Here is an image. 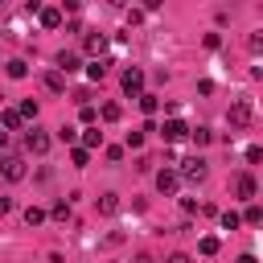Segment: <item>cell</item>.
<instances>
[{
	"mask_svg": "<svg viewBox=\"0 0 263 263\" xmlns=\"http://www.w3.org/2000/svg\"><path fill=\"white\" fill-rule=\"evenodd\" d=\"M177 173H181V181H197V185H201V181L210 177V164H205L201 156H189V160H181Z\"/></svg>",
	"mask_w": 263,
	"mask_h": 263,
	"instance_id": "1",
	"label": "cell"
},
{
	"mask_svg": "<svg viewBox=\"0 0 263 263\" xmlns=\"http://www.w3.org/2000/svg\"><path fill=\"white\" fill-rule=\"evenodd\" d=\"M119 86H123V95L140 99V95H144V70H140V66H127L123 78H119Z\"/></svg>",
	"mask_w": 263,
	"mask_h": 263,
	"instance_id": "2",
	"label": "cell"
},
{
	"mask_svg": "<svg viewBox=\"0 0 263 263\" xmlns=\"http://www.w3.org/2000/svg\"><path fill=\"white\" fill-rule=\"evenodd\" d=\"M226 119H230V127H247V123L255 119V107H251L247 99H234L230 111H226Z\"/></svg>",
	"mask_w": 263,
	"mask_h": 263,
	"instance_id": "3",
	"label": "cell"
},
{
	"mask_svg": "<svg viewBox=\"0 0 263 263\" xmlns=\"http://www.w3.org/2000/svg\"><path fill=\"white\" fill-rule=\"evenodd\" d=\"M177 189H181V173H177V168H160V173H156V193H160V197H173Z\"/></svg>",
	"mask_w": 263,
	"mask_h": 263,
	"instance_id": "4",
	"label": "cell"
},
{
	"mask_svg": "<svg viewBox=\"0 0 263 263\" xmlns=\"http://www.w3.org/2000/svg\"><path fill=\"white\" fill-rule=\"evenodd\" d=\"M160 136H164V144H177V140H185V136H189V123L173 115V119H164V127H160Z\"/></svg>",
	"mask_w": 263,
	"mask_h": 263,
	"instance_id": "5",
	"label": "cell"
},
{
	"mask_svg": "<svg viewBox=\"0 0 263 263\" xmlns=\"http://www.w3.org/2000/svg\"><path fill=\"white\" fill-rule=\"evenodd\" d=\"M49 144H53V136H49V132H41V127L25 132V148H29V152H37V156H41V152H49Z\"/></svg>",
	"mask_w": 263,
	"mask_h": 263,
	"instance_id": "6",
	"label": "cell"
},
{
	"mask_svg": "<svg viewBox=\"0 0 263 263\" xmlns=\"http://www.w3.org/2000/svg\"><path fill=\"white\" fill-rule=\"evenodd\" d=\"M0 173H4V181H25V160L21 156H0Z\"/></svg>",
	"mask_w": 263,
	"mask_h": 263,
	"instance_id": "7",
	"label": "cell"
},
{
	"mask_svg": "<svg viewBox=\"0 0 263 263\" xmlns=\"http://www.w3.org/2000/svg\"><path fill=\"white\" fill-rule=\"evenodd\" d=\"M82 49H86L90 58H103V53H107V37H103V33H86V37H82Z\"/></svg>",
	"mask_w": 263,
	"mask_h": 263,
	"instance_id": "8",
	"label": "cell"
},
{
	"mask_svg": "<svg viewBox=\"0 0 263 263\" xmlns=\"http://www.w3.org/2000/svg\"><path fill=\"white\" fill-rule=\"evenodd\" d=\"M111 74V58H95L90 66H86V78H95V82H103Z\"/></svg>",
	"mask_w": 263,
	"mask_h": 263,
	"instance_id": "9",
	"label": "cell"
},
{
	"mask_svg": "<svg viewBox=\"0 0 263 263\" xmlns=\"http://www.w3.org/2000/svg\"><path fill=\"white\" fill-rule=\"evenodd\" d=\"M4 74H8V78H16V82H21V78H29V62L12 58V62H4Z\"/></svg>",
	"mask_w": 263,
	"mask_h": 263,
	"instance_id": "10",
	"label": "cell"
},
{
	"mask_svg": "<svg viewBox=\"0 0 263 263\" xmlns=\"http://www.w3.org/2000/svg\"><path fill=\"white\" fill-rule=\"evenodd\" d=\"M21 123H25V119H21V111H16V107H8V111H0V127H4V132H16Z\"/></svg>",
	"mask_w": 263,
	"mask_h": 263,
	"instance_id": "11",
	"label": "cell"
},
{
	"mask_svg": "<svg viewBox=\"0 0 263 263\" xmlns=\"http://www.w3.org/2000/svg\"><path fill=\"white\" fill-rule=\"evenodd\" d=\"M58 70L74 74V70H78V53H74V49H62V53H58Z\"/></svg>",
	"mask_w": 263,
	"mask_h": 263,
	"instance_id": "12",
	"label": "cell"
},
{
	"mask_svg": "<svg viewBox=\"0 0 263 263\" xmlns=\"http://www.w3.org/2000/svg\"><path fill=\"white\" fill-rule=\"evenodd\" d=\"M119 115H123L119 103H103V107H99V119H103V123H119Z\"/></svg>",
	"mask_w": 263,
	"mask_h": 263,
	"instance_id": "13",
	"label": "cell"
},
{
	"mask_svg": "<svg viewBox=\"0 0 263 263\" xmlns=\"http://www.w3.org/2000/svg\"><path fill=\"white\" fill-rule=\"evenodd\" d=\"M82 148H90V152H95V148H103V132H99L95 123H90V127L82 132Z\"/></svg>",
	"mask_w": 263,
	"mask_h": 263,
	"instance_id": "14",
	"label": "cell"
},
{
	"mask_svg": "<svg viewBox=\"0 0 263 263\" xmlns=\"http://www.w3.org/2000/svg\"><path fill=\"white\" fill-rule=\"evenodd\" d=\"M234 193H238V197H255V193H259V189H255V177H247V173H242V177L234 181Z\"/></svg>",
	"mask_w": 263,
	"mask_h": 263,
	"instance_id": "15",
	"label": "cell"
},
{
	"mask_svg": "<svg viewBox=\"0 0 263 263\" xmlns=\"http://www.w3.org/2000/svg\"><path fill=\"white\" fill-rule=\"evenodd\" d=\"M37 16H41V25H45V29H58V25H62V8H41Z\"/></svg>",
	"mask_w": 263,
	"mask_h": 263,
	"instance_id": "16",
	"label": "cell"
},
{
	"mask_svg": "<svg viewBox=\"0 0 263 263\" xmlns=\"http://www.w3.org/2000/svg\"><path fill=\"white\" fill-rule=\"evenodd\" d=\"M45 90H53V95H62V90H66V78H62V70H49V74H45Z\"/></svg>",
	"mask_w": 263,
	"mask_h": 263,
	"instance_id": "17",
	"label": "cell"
},
{
	"mask_svg": "<svg viewBox=\"0 0 263 263\" xmlns=\"http://www.w3.org/2000/svg\"><path fill=\"white\" fill-rule=\"evenodd\" d=\"M99 214H119V193H103L99 197Z\"/></svg>",
	"mask_w": 263,
	"mask_h": 263,
	"instance_id": "18",
	"label": "cell"
},
{
	"mask_svg": "<svg viewBox=\"0 0 263 263\" xmlns=\"http://www.w3.org/2000/svg\"><path fill=\"white\" fill-rule=\"evenodd\" d=\"M70 214H74L70 201H53V205H49V218H53V222H70Z\"/></svg>",
	"mask_w": 263,
	"mask_h": 263,
	"instance_id": "19",
	"label": "cell"
},
{
	"mask_svg": "<svg viewBox=\"0 0 263 263\" xmlns=\"http://www.w3.org/2000/svg\"><path fill=\"white\" fill-rule=\"evenodd\" d=\"M140 111H144V115H156V111H160V99L144 90V95H140Z\"/></svg>",
	"mask_w": 263,
	"mask_h": 263,
	"instance_id": "20",
	"label": "cell"
},
{
	"mask_svg": "<svg viewBox=\"0 0 263 263\" xmlns=\"http://www.w3.org/2000/svg\"><path fill=\"white\" fill-rule=\"evenodd\" d=\"M189 140H193L197 148H205V144L214 140V132H210V127H189Z\"/></svg>",
	"mask_w": 263,
	"mask_h": 263,
	"instance_id": "21",
	"label": "cell"
},
{
	"mask_svg": "<svg viewBox=\"0 0 263 263\" xmlns=\"http://www.w3.org/2000/svg\"><path fill=\"white\" fill-rule=\"evenodd\" d=\"M197 251H201V255H218V251H222V242H218L214 234H205V238L197 242Z\"/></svg>",
	"mask_w": 263,
	"mask_h": 263,
	"instance_id": "22",
	"label": "cell"
},
{
	"mask_svg": "<svg viewBox=\"0 0 263 263\" xmlns=\"http://www.w3.org/2000/svg\"><path fill=\"white\" fill-rule=\"evenodd\" d=\"M70 160H74L78 168H86V164H90V148H82V144H78V148L70 152Z\"/></svg>",
	"mask_w": 263,
	"mask_h": 263,
	"instance_id": "23",
	"label": "cell"
},
{
	"mask_svg": "<svg viewBox=\"0 0 263 263\" xmlns=\"http://www.w3.org/2000/svg\"><path fill=\"white\" fill-rule=\"evenodd\" d=\"M45 218H49V214H45V210H37V205H29V210H25V222H29V226H41Z\"/></svg>",
	"mask_w": 263,
	"mask_h": 263,
	"instance_id": "24",
	"label": "cell"
},
{
	"mask_svg": "<svg viewBox=\"0 0 263 263\" xmlns=\"http://www.w3.org/2000/svg\"><path fill=\"white\" fill-rule=\"evenodd\" d=\"M242 222H251V226H259V222H263V205H247V214H242Z\"/></svg>",
	"mask_w": 263,
	"mask_h": 263,
	"instance_id": "25",
	"label": "cell"
},
{
	"mask_svg": "<svg viewBox=\"0 0 263 263\" xmlns=\"http://www.w3.org/2000/svg\"><path fill=\"white\" fill-rule=\"evenodd\" d=\"M16 111H21V119H37V103H33V99H25Z\"/></svg>",
	"mask_w": 263,
	"mask_h": 263,
	"instance_id": "26",
	"label": "cell"
},
{
	"mask_svg": "<svg viewBox=\"0 0 263 263\" xmlns=\"http://www.w3.org/2000/svg\"><path fill=\"white\" fill-rule=\"evenodd\" d=\"M238 222H242V214H234V210H226V214H222V230H234Z\"/></svg>",
	"mask_w": 263,
	"mask_h": 263,
	"instance_id": "27",
	"label": "cell"
},
{
	"mask_svg": "<svg viewBox=\"0 0 263 263\" xmlns=\"http://www.w3.org/2000/svg\"><path fill=\"white\" fill-rule=\"evenodd\" d=\"M127 148L140 152V148H144V132H127Z\"/></svg>",
	"mask_w": 263,
	"mask_h": 263,
	"instance_id": "28",
	"label": "cell"
},
{
	"mask_svg": "<svg viewBox=\"0 0 263 263\" xmlns=\"http://www.w3.org/2000/svg\"><path fill=\"white\" fill-rule=\"evenodd\" d=\"M247 49H251V53H263V33H251V37H247Z\"/></svg>",
	"mask_w": 263,
	"mask_h": 263,
	"instance_id": "29",
	"label": "cell"
},
{
	"mask_svg": "<svg viewBox=\"0 0 263 263\" xmlns=\"http://www.w3.org/2000/svg\"><path fill=\"white\" fill-rule=\"evenodd\" d=\"M95 119H99V111H95V107H90V103H82V123H86V127H90V123H95Z\"/></svg>",
	"mask_w": 263,
	"mask_h": 263,
	"instance_id": "30",
	"label": "cell"
},
{
	"mask_svg": "<svg viewBox=\"0 0 263 263\" xmlns=\"http://www.w3.org/2000/svg\"><path fill=\"white\" fill-rule=\"evenodd\" d=\"M247 160H251V164H259V160H263V148H259V144H251V148H247Z\"/></svg>",
	"mask_w": 263,
	"mask_h": 263,
	"instance_id": "31",
	"label": "cell"
},
{
	"mask_svg": "<svg viewBox=\"0 0 263 263\" xmlns=\"http://www.w3.org/2000/svg\"><path fill=\"white\" fill-rule=\"evenodd\" d=\"M58 140H66V144H74V140H78V132H74V127H62V132H58Z\"/></svg>",
	"mask_w": 263,
	"mask_h": 263,
	"instance_id": "32",
	"label": "cell"
},
{
	"mask_svg": "<svg viewBox=\"0 0 263 263\" xmlns=\"http://www.w3.org/2000/svg\"><path fill=\"white\" fill-rule=\"evenodd\" d=\"M160 4H164V0H144V12H156Z\"/></svg>",
	"mask_w": 263,
	"mask_h": 263,
	"instance_id": "33",
	"label": "cell"
},
{
	"mask_svg": "<svg viewBox=\"0 0 263 263\" xmlns=\"http://www.w3.org/2000/svg\"><path fill=\"white\" fill-rule=\"evenodd\" d=\"M62 4H66L70 12H78V8H82V0H62Z\"/></svg>",
	"mask_w": 263,
	"mask_h": 263,
	"instance_id": "34",
	"label": "cell"
},
{
	"mask_svg": "<svg viewBox=\"0 0 263 263\" xmlns=\"http://www.w3.org/2000/svg\"><path fill=\"white\" fill-rule=\"evenodd\" d=\"M12 210V197H0V214H8Z\"/></svg>",
	"mask_w": 263,
	"mask_h": 263,
	"instance_id": "35",
	"label": "cell"
},
{
	"mask_svg": "<svg viewBox=\"0 0 263 263\" xmlns=\"http://www.w3.org/2000/svg\"><path fill=\"white\" fill-rule=\"evenodd\" d=\"M168 263H189V259H185V255L177 251V255H168Z\"/></svg>",
	"mask_w": 263,
	"mask_h": 263,
	"instance_id": "36",
	"label": "cell"
},
{
	"mask_svg": "<svg viewBox=\"0 0 263 263\" xmlns=\"http://www.w3.org/2000/svg\"><path fill=\"white\" fill-rule=\"evenodd\" d=\"M136 263H156V259L152 255H136Z\"/></svg>",
	"mask_w": 263,
	"mask_h": 263,
	"instance_id": "37",
	"label": "cell"
},
{
	"mask_svg": "<svg viewBox=\"0 0 263 263\" xmlns=\"http://www.w3.org/2000/svg\"><path fill=\"white\" fill-rule=\"evenodd\" d=\"M238 263H259V259L255 255H238Z\"/></svg>",
	"mask_w": 263,
	"mask_h": 263,
	"instance_id": "38",
	"label": "cell"
},
{
	"mask_svg": "<svg viewBox=\"0 0 263 263\" xmlns=\"http://www.w3.org/2000/svg\"><path fill=\"white\" fill-rule=\"evenodd\" d=\"M4 148H8V132H0V152H4Z\"/></svg>",
	"mask_w": 263,
	"mask_h": 263,
	"instance_id": "39",
	"label": "cell"
},
{
	"mask_svg": "<svg viewBox=\"0 0 263 263\" xmlns=\"http://www.w3.org/2000/svg\"><path fill=\"white\" fill-rule=\"evenodd\" d=\"M0 66H4V62H0Z\"/></svg>",
	"mask_w": 263,
	"mask_h": 263,
	"instance_id": "40",
	"label": "cell"
}]
</instances>
